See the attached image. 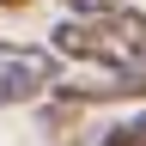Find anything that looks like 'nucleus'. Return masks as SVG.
<instances>
[{"mask_svg":"<svg viewBox=\"0 0 146 146\" xmlns=\"http://www.w3.org/2000/svg\"><path fill=\"white\" fill-rule=\"evenodd\" d=\"M0 6H18V0H0Z\"/></svg>","mask_w":146,"mask_h":146,"instance_id":"nucleus-5","label":"nucleus"},{"mask_svg":"<svg viewBox=\"0 0 146 146\" xmlns=\"http://www.w3.org/2000/svg\"><path fill=\"white\" fill-rule=\"evenodd\" d=\"M49 79H55L49 49H31V43H0V110H6V104L36 98Z\"/></svg>","mask_w":146,"mask_h":146,"instance_id":"nucleus-2","label":"nucleus"},{"mask_svg":"<svg viewBox=\"0 0 146 146\" xmlns=\"http://www.w3.org/2000/svg\"><path fill=\"white\" fill-rule=\"evenodd\" d=\"M104 146H146V116L122 122V128H110V140H104Z\"/></svg>","mask_w":146,"mask_h":146,"instance_id":"nucleus-3","label":"nucleus"},{"mask_svg":"<svg viewBox=\"0 0 146 146\" xmlns=\"http://www.w3.org/2000/svg\"><path fill=\"white\" fill-rule=\"evenodd\" d=\"M55 55L67 61H98L116 73L146 67V18L128 6H98V12H67L55 25Z\"/></svg>","mask_w":146,"mask_h":146,"instance_id":"nucleus-1","label":"nucleus"},{"mask_svg":"<svg viewBox=\"0 0 146 146\" xmlns=\"http://www.w3.org/2000/svg\"><path fill=\"white\" fill-rule=\"evenodd\" d=\"M73 12H98V6H122V0H67Z\"/></svg>","mask_w":146,"mask_h":146,"instance_id":"nucleus-4","label":"nucleus"}]
</instances>
